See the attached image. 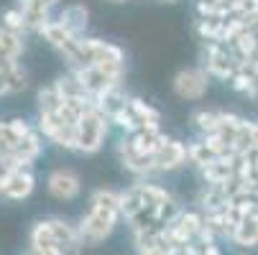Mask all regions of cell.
<instances>
[{
    "label": "cell",
    "mask_w": 258,
    "mask_h": 255,
    "mask_svg": "<svg viewBox=\"0 0 258 255\" xmlns=\"http://www.w3.org/2000/svg\"><path fill=\"white\" fill-rule=\"evenodd\" d=\"M39 153H41V135L33 130L31 135H26L11 151V158H13V163L18 168H31V163L39 158Z\"/></svg>",
    "instance_id": "obj_17"
},
{
    "label": "cell",
    "mask_w": 258,
    "mask_h": 255,
    "mask_svg": "<svg viewBox=\"0 0 258 255\" xmlns=\"http://www.w3.org/2000/svg\"><path fill=\"white\" fill-rule=\"evenodd\" d=\"M128 102H131V97L123 92V87H113V90H107L105 95H100L95 100V107L107 120H113L115 115H120V113L128 110Z\"/></svg>",
    "instance_id": "obj_16"
},
{
    "label": "cell",
    "mask_w": 258,
    "mask_h": 255,
    "mask_svg": "<svg viewBox=\"0 0 258 255\" xmlns=\"http://www.w3.org/2000/svg\"><path fill=\"white\" fill-rule=\"evenodd\" d=\"M46 222H49V227H51V232H54L59 247H61V255H80L82 240H80V232H77L75 225L64 222L61 217H49Z\"/></svg>",
    "instance_id": "obj_10"
},
{
    "label": "cell",
    "mask_w": 258,
    "mask_h": 255,
    "mask_svg": "<svg viewBox=\"0 0 258 255\" xmlns=\"http://www.w3.org/2000/svg\"><path fill=\"white\" fill-rule=\"evenodd\" d=\"M56 21H59L72 36H75V39H80V36H85V28H87V23H90V11H87V6L75 3V6L64 8Z\"/></svg>",
    "instance_id": "obj_18"
},
{
    "label": "cell",
    "mask_w": 258,
    "mask_h": 255,
    "mask_svg": "<svg viewBox=\"0 0 258 255\" xmlns=\"http://www.w3.org/2000/svg\"><path fill=\"white\" fill-rule=\"evenodd\" d=\"M39 33L44 36V41H49V44H51L56 51H61V49H64V46H67L72 39H75V36H72V33H69V31H67V28H64L59 21H46V23L39 28Z\"/></svg>",
    "instance_id": "obj_23"
},
{
    "label": "cell",
    "mask_w": 258,
    "mask_h": 255,
    "mask_svg": "<svg viewBox=\"0 0 258 255\" xmlns=\"http://www.w3.org/2000/svg\"><path fill=\"white\" fill-rule=\"evenodd\" d=\"M54 84H56V90L61 92L64 100H82V97H90L87 90L82 87V82H80V77L75 74V71H67V74H61Z\"/></svg>",
    "instance_id": "obj_25"
},
{
    "label": "cell",
    "mask_w": 258,
    "mask_h": 255,
    "mask_svg": "<svg viewBox=\"0 0 258 255\" xmlns=\"http://www.w3.org/2000/svg\"><path fill=\"white\" fill-rule=\"evenodd\" d=\"M233 240L238 245H245V247H253L258 245V209L250 212L248 217H243V222L235 227L233 232Z\"/></svg>",
    "instance_id": "obj_20"
},
{
    "label": "cell",
    "mask_w": 258,
    "mask_h": 255,
    "mask_svg": "<svg viewBox=\"0 0 258 255\" xmlns=\"http://www.w3.org/2000/svg\"><path fill=\"white\" fill-rule=\"evenodd\" d=\"M187 153H189V163H195L200 171L217 161V156L212 153V148H210L202 138H200V140H192V143L187 145Z\"/></svg>",
    "instance_id": "obj_27"
},
{
    "label": "cell",
    "mask_w": 258,
    "mask_h": 255,
    "mask_svg": "<svg viewBox=\"0 0 258 255\" xmlns=\"http://www.w3.org/2000/svg\"><path fill=\"white\" fill-rule=\"evenodd\" d=\"M253 148H255V143H253V123H250V120H243V125H240V130H238V135H235L233 151H235L238 156H245V153H250Z\"/></svg>",
    "instance_id": "obj_30"
},
{
    "label": "cell",
    "mask_w": 258,
    "mask_h": 255,
    "mask_svg": "<svg viewBox=\"0 0 258 255\" xmlns=\"http://www.w3.org/2000/svg\"><path fill=\"white\" fill-rule=\"evenodd\" d=\"M39 133H41L44 138H49L51 143H56L59 148L77 151V128L67 125L59 115L39 113Z\"/></svg>",
    "instance_id": "obj_4"
},
{
    "label": "cell",
    "mask_w": 258,
    "mask_h": 255,
    "mask_svg": "<svg viewBox=\"0 0 258 255\" xmlns=\"http://www.w3.org/2000/svg\"><path fill=\"white\" fill-rule=\"evenodd\" d=\"M118 158H120L123 168H128L133 176H149V174L156 171V166H154V156H143V153H138L133 145L128 143V138H123V140L118 143Z\"/></svg>",
    "instance_id": "obj_8"
},
{
    "label": "cell",
    "mask_w": 258,
    "mask_h": 255,
    "mask_svg": "<svg viewBox=\"0 0 258 255\" xmlns=\"http://www.w3.org/2000/svg\"><path fill=\"white\" fill-rule=\"evenodd\" d=\"M255 59H258V56H255Z\"/></svg>",
    "instance_id": "obj_38"
},
{
    "label": "cell",
    "mask_w": 258,
    "mask_h": 255,
    "mask_svg": "<svg viewBox=\"0 0 258 255\" xmlns=\"http://www.w3.org/2000/svg\"><path fill=\"white\" fill-rule=\"evenodd\" d=\"M3 95H11V92H8V79H6V74L0 71V97H3Z\"/></svg>",
    "instance_id": "obj_33"
},
{
    "label": "cell",
    "mask_w": 258,
    "mask_h": 255,
    "mask_svg": "<svg viewBox=\"0 0 258 255\" xmlns=\"http://www.w3.org/2000/svg\"><path fill=\"white\" fill-rule=\"evenodd\" d=\"M120 212L118 209H110V207H100V204H90V212L82 217V222L77 227L82 245H97L105 237H110V232L115 230L118 220H120Z\"/></svg>",
    "instance_id": "obj_1"
},
{
    "label": "cell",
    "mask_w": 258,
    "mask_h": 255,
    "mask_svg": "<svg viewBox=\"0 0 258 255\" xmlns=\"http://www.w3.org/2000/svg\"><path fill=\"white\" fill-rule=\"evenodd\" d=\"M115 3H123V0H115Z\"/></svg>",
    "instance_id": "obj_36"
},
{
    "label": "cell",
    "mask_w": 258,
    "mask_h": 255,
    "mask_svg": "<svg viewBox=\"0 0 258 255\" xmlns=\"http://www.w3.org/2000/svg\"><path fill=\"white\" fill-rule=\"evenodd\" d=\"M75 74L80 77L82 87L87 90V95L92 100H97L100 95H105L107 90H113V87H120V82H113L100 66H87V69H72Z\"/></svg>",
    "instance_id": "obj_11"
},
{
    "label": "cell",
    "mask_w": 258,
    "mask_h": 255,
    "mask_svg": "<svg viewBox=\"0 0 258 255\" xmlns=\"http://www.w3.org/2000/svg\"><path fill=\"white\" fill-rule=\"evenodd\" d=\"M0 28L8 31V33H16V36H21L23 31H28V28H26L23 11H21V8H8V11H3V16H0Z\"/></svg>",
    "instance_id": "obj_29"
},
{
    "label": "cell",
    "mask_w": 258,
    "mask_h": 255,
    "mask_svg": "<svg viewBox=\"0 0 258 255\" xmlns=\"http://www.w3.org/2000/svg\"><path fill=\"white\" fill-rule=\"evenodd\" d=\"M33 187H36V176H33V171H31V168H16V171L8 176L6 184L0 187V197L13 199V202H21V199L31 197Z\"/></svg>",
    "instance_id": "obj_9"
},
{
    "label": "cell",
    "mask_w": 258,
    "mask_h": 255,
    "mask_svg": "<svg viewBox=\"0 0 258 255\" xmlns=\"http://www.w3.org/2000/svg\"><path fill=\"white\" fill-rule=\"evenodd\" d=\"M248 97H250L253 102H258V77L253 79V84H250V90H248Z\"/></svg>",
    "instance_id": "obj_32"
},
{
    "label": "cell",
    "mask_w": 258,
    "mask_h": 255,
    "mask_svg": "<svg viewBox=\"0 0 258 255\" xmlns=\"http://www.w3.org/2000/svg\"><path fill=\"white\" fill-rule=\"evenodd\" d=\"M128 107H131V113H133V118H136V123H138V130H141V128H154V130H159L161 113L156 110V107H151L149 102H143L141 97H131Z\"/></svg>",
    "instance_id": "obj_19"
},
{
    "label": "cell",
    "mask_w": 258,
    "mask_h": 255,
    "mask_svg": "<svg viewBox=\"0 0 258 255\" xmlns=\"http://www.w3.org/2000/svg\"><path fill=\"white\" fill-rule=\"evenodd\" d=\"M200 204L202 209L210 212H223L228 207V194H225V187H215V184H205L202 194H200Z\"/></svg>",
    "instance_id": "obj_22"
},
{
    "label": "cell",
    "mask_w": 258,
    "mask_h": 255,
    "mask_svg": "<svg viewBox=\"0 0 258 255\" xmlns=\"http://www.w3.org/2000/svg\"><path fill=\"white\" fill-rule=\"evenodd\" d=\"M161 3H169V6H174V3H179V0H161Z\"/></svg>",
    "instance_id": "obj_35"
},
{
    "label": "cell",
    "mask_w": 258,
    "mask_h": 255,
    "mask_svg": "<svg viewBox=\"0 0 258 255\" xmlns=\"http://www.w3.org/2000/svg\"><path fill=\"white\" fill-rule=\"evenodd\" d=\"M189 161V153H187V143H181L176 138H166V143L156 151L154 156V166L159 174H169V171H176L181 168L184 163Z\"/></svg>",
    "instance_id": "obj_7"
},
{
    "label": "cell",
    "mask_w": 258,
    "mask_h": 255,
    "mask_svg": "<svg viewBox=\"0 0 258 255\" xmlns=\"http://www.w3.org/2000/svg\"><path fill=\"white\" fill-rule=\"evenodd\" d=\"M46 189H49V194L54 199L69 202V199H77L80 197L82 184H80V176L72 171V168H56L46 179Z\"/></svg>",
    "instance_id": "obj_6"
},
{
    "label": "cell",
    "mask_w": 258,
    "mask_h": 255,
    "mask_svg": "<svg viewBox=\"0 0 258 255\" xmlns=\"http://www.w3.org/2000/svg\"><path fill=\"white\" fill-rule=\"evenodd\" d=\"M61 105H64V97H61V92L56 90V84H49V87H41V90H39V113L59 115Z\"/></svg>",
    "instance_id": "obj_26"
},
{
    "label": "cell",
    "mask_w": 258,
    "mask_h": 255,
    "mask_svg": "<svg viewBox=\"0 0 258 255\" xmlns=\"http://www.w3.org/2000/svg\"><path fill=\"white\" fill-rule=\"evenodd\" d=\"M240 125H243V118H240V115H235V113H220V125H217V133H215V135L233 151L235 135H238Z\"/></svg>",
    "instance_id": "obj_21"
},
{
    "label": "cell",
    "mask_w": 258,
    "mask_h": 255,
    "mask_svg": "<svg viewBox=\"0 0 258 255\" xmlns=\"http://www.w3.org/2000/svg\"><path fill=\"white\" fill-rule=\"evenodd\" d=\"M125 138L143 156H156V151L166 143V135L161 130H154V128H141V130H136L133 135H125Z\"/></svg>",
    "instance_id": "obj_14"
},
{
    "label": "cell",
    "mask_w": 258,
    "mask_h": 255,
    "mask_svg": "<svg viewBox=\"0 0 258 255\" xmlns=\"http://www.w3.org/2000/svg\"><path fill=\"white\" fill-rule=\"evenodd\" d=\"M171 84L181 100H202L210 87V74L205 69H181L176 71Z\"/></svg>",
    "instance_id": "obj_5"
},
{
    "label": "cell",
    "mask_w": 258,
    "mask_h": 255,
    "mask_svg": "<svg viewBox=\"0 0 258 255\" xmlns=\"http://www.w3.org/2000/svg\"><path fill=\"white\" fill-rule=\"evenodd\" d=\"M21 3H23V0H21Z\"/></svg>",
    "instance_id": "obj_37"
},
{
    "label": "cell",
    "mask_w": 258,
    "mask_h": 255,
    "mask_svg": "<svg viewBox=\"0 0 258 255\" xmlns=\"http://www.w3.org/2000/svg\"><path fill=\"white\" fill-rule=\"evenodd\" d=\"M31 250H36L39 255H61V247H59V242H56L46 220L36 222L31 227Z\"/></svg>",
    "instance_id": "obj_15"
},
{
    "label": "cell",
    "mask_w": 258,
    "mask_h": 255,
    "mask_svg": "<svg viewBox=\"0 0 258 255\" xmlns=\"http://www.w3.org/2000/svg\"><path fill=\"white\" fill-rule=\"evenodd\" d=\"M197 255H220L217 245H197Z\"/></svg>",
    "instance_id": "obj_31"
},
{
    "label": "cell",
    "mask_w": 258,
    "mask_h": 255,
    "mask_svg": "<svg viewBox=\"0 0 258 255\" xmlns=\"http://www.w3.org/2000/svg\"><path fill=\"white\" fill-rule=\"evenodd\" d=\"M235 161H238V153H233V156H228V158H217L215 163H210L207 168H202L205 184L225 187L228 181H233V179H235Z\"/></svg>",
    "instance_id": "obj_13"
},
{
    "label": "cell",
    "mask_w": 258,
    "mask_h": 255,
    "mask_svg": "<svg viewBox=\"0 0 258 255\" xmlns=\"http://www.w3.org/2000/svg\"><path fill=\"white\" fill-rule=\"evenodd\" d=\"M59 3V0H23L21 3V11H23V18H26V28L28 31H39L49 18L51 8Z\"/></svg>",
    "instance_id": "obj_12"
},
{
    "label": "cell",
    "mask_w": 258,
    "mask_h": 255,
    "mask_svg": "<svg viewBox=\"0 0 258 255\" xmlns=\"http://www.w3.org/2000/svg\"><path fill=\"white\" fill-rule=\"evenodd\" d=\"M192 123H195V128H197V133H200L202 138L215 135V133H217V125H220V113L197 110V113H192Z\"/></svg>",
    "instance_id": "obj_28"
},
{
    "label": "cell",
    "mask_w": 258,
    "mask_h": 255,
    "mask_svg": "<svg viewBox=\"0 0 258 255\" xmlns=\"http://www.w3.org/2000/svg\"><path fill=\"white\" fill-rule=\"evenodd\" d=\"M202 64H205V71L210 77H220V79H233L238 66H240L225 44H205Z\"/></svg>",
    "instance_id": "obj_3"
},
{
    "label": "cell",
    "mask_w": 258,
    "mask_h": 255,
    "mask_svg": "<svg viewBox=\"0 0 258 255\" xmlns=\"http://www.w3.org/2000/svg\"><path fill=\"white\" fill-rule=\"evenodd\" d=\"M21 255H39V252H36V250H26V252H21Z\"/></svg>",
    "instance_id": "obj_34"
},
{
    "label": "cell",
    "mask_w": 258,
    "mask_h": 255,
    "mask_svg": "<svg viewBox=\"0 0 258 255\" xmlns=\"http://www.w3.org/2000/svg\"><path fill=\"white\" fill-rule=\"evenodd\" d=\"M0 71H3L6 79H8V92L11 95L23 92L28 87V74H26V69L18 61H3L0 64Z\"/></svg>",
    "instance_id": "obj_24"
},
{
    "label": "cell",
    "mask_w": 258,
    "mask_h": 255,
    "mask_svg": "<svg viewBox=\"0 0 258 255\" xmlns=\"http://www.w3.org/2000/svg\"><path fill=\"white\" fill-rule=\"evenodd\" d=\"M107 128H110V120L97 107L87 110L77 123V151L80 153H97L107 138Z\"/></svg>",
    "instance_id": "obj_2"
}]
</instances>
